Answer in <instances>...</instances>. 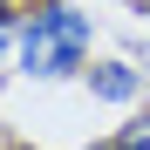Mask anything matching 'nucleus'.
Here are the masks:
<instances>
[{
	"mask_svg": "<svg viewBox=\"0 0 150 150\" xmlns=\"http://www.w3.org/2000/svg\"><path fill=\"white\" fill-rule=\"evenodd\" d=\"M89 41H96V21L75 7V0H34V7L21 14L14 62H21L28 82H68V75H82Z\"/></svg>",
	"mask_w": 150,
	"mask_h": 150,
	"instance_id": "1",
	"label": "nucleus"
},
{
	"mask_svg": "<svg viewBox=\"0 0 150 150\" xmlns=\"http://www.w3.org/2000/svg\"><path fill=\"white\" fill-rule=\"evenodd\" d=\"M143 75L150 68H137V62H89L82 82H89L96 103H137V96H143Z\"/></svg>",
	"mask_w": 150,
	"mask_h": 150,
	"instance_id": "2",
	"label": "nucleus"
},
{
	"mask_svg": "<svg viewBox=\"0 0 150 150\" xmlns=\"http://www.w3.org/2000/svg\"><path fill=\"white\" fill-rule=\"evenodd\" d=\"M96 150H150V116H143V123H130V130H116L109 143H96Z\"/></svg>",
	"mask_w": 150,
	"mask_h": 150,
	"instance_id": "3",
	"label": "nucleus"
},
{
	"mask_svg": "<svg viewBox=\"0 0 150 150\" xmlns=\"http://www.w3.org/2000/svg\"><path fill=\"white\" fill-rule=\"evenodd\" d=\"M14 34H21V14L7 7V0H0V55H7V48H14Z\"/></svg>",
	"mask_w": 150,
	"mask_h": 150,
	"instance_id": "4",
	"label": "nucleus"
},
{
	"mask_svg": "<svg viewBox=\"0 0 150 150\" xmlns=\"http://www.w3.org/2000/svg\"><path fill=\"white\" fill-rule=\"evenodd\" d=\"M143 7H150V0H143Z\"/></svg>",
	"mask_w": 150,
	"mask_h": 150,
	"instance_id": "5",
	"label": "nucleus"
}]
</instances>
